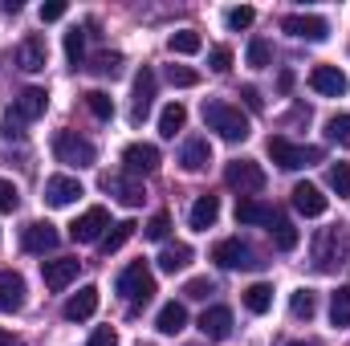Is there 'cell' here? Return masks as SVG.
I'll use <instances>...</instances> for the list:
<instances>
[{"label": "cell", "instance_id": "cell-33", "mask_svg": "<svg viewBox=\"0 0 350 346\" xmlns=\"http://www.w3.org/2000/svg\"><path fill=\"white\" fill-rule=\"evenodd\" d=\"M330 322L342 330V326H350V285H342L338 293H330Z\"/></svg>", "mask_w": 350, "mask_h": 346}, {"label": "cell", "instance_id": "cell-43", "mask_svg": "<svg viewBox=\"0 0 350 346\" xmlns=\"http://www.w3.org/2000/svg\"><path fill=\"white\" fill-rule=\"evenodd\" d=\"M208 293H216V285H212L208 277H191V281L183 285V297H191V302H204Z\"/></svg>", "mask_w": 350, "mask_h": 346}, {"label": "cell", "instance_id": "cell-36", "mask_svg": "<svg viewBox=\"0 0 350 346\" xmlns=\"http://www.w3.org/2000/svg\"><path fill=\"white\" fill-rule=\"evenodd\" d=\"M86 110L94 114V118H114V98L102 94V90H90L86 94Z\"/></svg>", "mask_w": 350, "mask_h": 346}, {"label": "cell", "instance_id": "cell-38", "mask_svg": "<svg viewBox=\"0 0 350 346\" xmlns=\"http://www.w3.org/2000/svg\"><path fill=\"white\" fill-rule=\"evenodd\" d=\"M269 62H273V45L265 37H253L249 41V66L253 70H269Z\"/></svg>", "mask_w": 350, "mask_h": 346}, {"label": "cell", "instance_id": "cell-14", "mask_svg": "<svg viewBox=\"0 0 350 346\" xmlns=\"http://www.w3.org/2000/svg\"><path fill=\"white\" fill-rule=\"evenodd\" d=\"M102 187H106L114 200H122L126 208H139V204L147 200V191H143V183H139L135 175H102Z\"/></svg>", "mask_w": 350, "mask_h": 346}, {"label": "cell", "instance_id": "cell-3", "mask_svg": "<svg viewBox=\"0 0 350 346\" xmlns=\"http://www.w3.org/2000/svg\"><path fill=\"white\" fill-rule=\"evenodd\" d=\"M269 159H273L281 172H297V168L322 163V147H297V143H289L285 135H273V139H269Z\"/></svg>", "mask_w": 350, "mask_h": 346}, {"label": "cell", "instance_id": "cell-34", "mask_svg": "<svg viewBox=\"0 0 350 346\" xmlns=\"http://www.w3.org/2000/svg\"><path fill=\"white\" fill-rule=\"evenodd\" d=\"M172 53H183V57H191V53H200L204 49V41H200V33L196 29H179V33H172Z\"/></svg>", "mask_w": 350, "mask_h": 346}, {"label": "cell", "instance_id": "cell-30", "mask_svg": "<svg viewBox=\"0 0 350 346\" xmlns=\"http://www.w3.org/2000/svg\"><path fill=\"white\" fill-rule=\"evenodd\" d=\"M289 314H293L297 322H310V318L318 314V293H314V289H297V293L289 297Z\"/></svg>", "mask_w": 350, "mask_h": 346}, {"label": "cell", "instance_id": "cell-44", "mask_svg": "<svg viewBox=\"0 0 350 346\" xmlns=\"http://www.w3.org/2000/svg\"><path fill=\"white\" fill-rule=\"evenodd\" d=\"M224 21H228V29H249V25L257 21V12H253L249 4H241V8H228V16H224Z\"/></svg>", "mask_w": 350, "mask_h": 346}, {"label": "cell", "instance_id": "cell-31", "mask_svg": "<svg viewBox=\"0 0 350 346\" xmlns=\"http://www.w3.org/2000/svg\"><path fill=\"white\" fill-rule=\"evenodd\" d=\"M191 265V245H167L163 253H159V269L163 273H179V269H187Z\"/></svg>", "mask_w": 350, "mask_h": 346}, {"label": "cell", "instance_id": "cell-10", "mask_svg": "<svg viewBox=\"0 0 350 346\" xmlns=\"http://www.w3.org/2000/svg\"><path fill=\"white\" fill-rule=\"evenodd\" d=\"M281 29L289 37H297V41H326L330 37V25L322 16H314V12H293V16L281 21Z\"/></svg>", "mask_w": 350, "mask_h": 346}, {"label": "cell", "instance_id": "cell-42", "mask_svg": "<svg viewBox=\"0 0 350 346\" xmlns=\"http://www.w3.org/2000/svg\"><path fill=\"white\" fill-rule=\"evenodd\" d=\"M167 228H172V216H167V212H155V216L147 220V228H143V232H147V241H163V237H167Z\"/></svg>", "mask_w": 350, "mask_h": 346}, {"label": "cell", "instance_id": "cell-13", "mask_svg": "<svg viewBox=\"0 0 350 346\" xmlns=\"http://www.w3.org/2000/svg\"><path fill=\"white\" fill-rule=\"evenodd\" d=\"M45 62H49V45H45V37H25L21 45H16V66L25 70V74H41L45 70Z\"/></svg>", "mask_w": 350, "mask_h": 346}, {"label": "cell", "instance_id": "cell-15", "mask_svg": "<svg viewBox=\"0 0 350 346\" xmlns=\"http://www.w3.org/2000/svg\"><path fill=\"white\" fill-rule=\"evenodd\" d=\"M310 86L318 90V94H326V98H342L350 90V82L338 66H314L310 70Z\"/></svg>", "mask_w": 350, "mask_h": 346}, {"label": "cell", "instance_id": "cell-32", "mask_svg": "<svg viewBox=\"0 0 350 346\" xmlns=\"http://www.w3.org/2000/svg\"><path fill=\"white\" fill-rule=\"evenodd\" d=\"M269 306H273V289H269L265 281H257V285L245 289V310H249V314H269Z\"/></svg>", "mask_w": 350, "mask_h": 346}, {"label": "cell", "instance_id": "cell-1", "mask_svg": "<svg viewBox=\"0 0 350 346\" xmlns=\"http://www.w3.org/2000/svg\"><path fill=\"white\" fill-rule=\"evenodd\" d=\"M204 122H208V131H216L224 143H245V139H249V118H245L241 106H232V102H204Z\"/></svg>", "mask_w": 350, "mask_h": 346}, {"label": "cell", "instance_id": "cell-39", "mask_svg": "<svg viewBox=\"0 0 350 346\" xmlns=\"http://www.w3.org/2000/svg\"><path fill=\"white\" fill-rule=\"evenodd\" d=\"M326 139L338 143V147H350V114H334L326 122Z\"/></svg>", "mask_w": 350, "mask_h": 346}, {"label": "cell", "instance_id": "cell-46", "mask_svg": "<svg viewBox=\"0 0 350 346\" xmlns=\"http://www.w3.org/2000/svg\"><path fill=\"white\" fill-rule=\"evenodd\" d=\"M16 204H21L16 183L12 179H0V212H16Z\"/></svg>", "mask_w": 350, "mask_h": 346}, {"label": "cell", "instance_id": "cell-21", "mask_svg": "<svg viewBox=\"0 0 350 346\" xmlns=\"http://www.w3.org/2000/svg\"><path fill=\"white\" fill-rule=\"evenodd\" d=\"M94 310H98V285H82V289L62 306L66 322H86V318H94Z\"/></svg>", "mask_w": 350, "mask_h": 346}, {"label": "cell", "instance_id": "cell-16", "mask_svg": "<svg viewBox=\"0 0 350 346\" xmlns=\"http://www.w3.org/2000/svg\"><path fill=\"white\" fill-rule=\"evenodd\" d=\"M151 98H155V74L143 66V70L135 74V106H131V122H135V127L151 114Z\"/></svg>", "mask_w": 350, "mask_h": 346}, {"label": "cell", "instance_id": "cell-23", "mask_svg": "<svg viewBox=\"0 0 350 346\" xmlns=\"http://www.w3.org/2000/svg\"><path fill=\"white\" fill-rule=\"evenodd\" d=\"M293 208H297L301 216H322V212H326V196H322L314 183H297V187H293Z\"/></svg>", "mask_w": 350, "mask_h": 346}, {"label": "cell", "instance_id": "cell-37", "mask_svg": "<svg viewBox=\"0 0 350 346\" xmlns=\"http://www.w3.org/2000/svg\"><path fill=\"white\" fill-rule=\"evenodd\" d=\"M90 70H94L98 78H118V74H122V53H98Z\"/></svg>", "mask_w": 350, "mask_h": 346}, {"label": "cell", "instance_id": "cell-2", "mask_svg": "<svg viewBox=\"0 0 350 346\" xmlns=\"http://www.w3.org/2000/svg\"><path fill=\"white\" fill-rule=\"evenodd\" d=\"M114 289H118L122 297H131V314H139V310H143V306L155 297V277H151L147 261H131V265L118 273Z\"/></svg>", "mask_w": 350, "mask_h": 346}, {"label": "cell", "instance_id": "cell-18", "mask_svg": "<svg viewBox=\"0 0 350 346\" xmlns=\"http://www.w3.org/2000/svg\"><path fill=\"white\" fill-rule=\"evenodd\" d=\"M200 334L212 338V343L228 338V334H232V310H228V306H212V310H204V314H200Z\"/></svg>", "mask_w": 350, "mask_h": 346}, {"label": "cell", "instance_id": "cell-41", "mask_svg": "<svg viewBox=\"0 0 350 346\" xmlns=\"http://www.w3.org/2000/svg\"><path fill=\"white\" fill-rule=\"evenodd\" d=\"M167 82L179 90H187V86H200V74L187 70V66H167Z\"/></svg>", "mask_w": 350, "mask_h": 346}, {"label": "cell", "instance_id": "cell-22", "mask_svg": "<svg viewBox=\"0 0 350 346\" xmlns=\"http://www.w3.org/2000/svg\"><path fill=\"white\" fill-rule=\"evenodd\" d=\"M179 163H183V172H204L208 163H212V147H208V139H187L183 143V151H179Z\"/></svg>", "mask_w": 350, "mask_h": 346}, {"label": "cell", "instance_id": "cell-50", "mask_svg": "<svg viewBox=\"0 0 350 346\" xmlns=\"http://www.w3.org/2000/svg\"><path fill=\"white\" fill-rule=\"evenodd\" d=\"M0 346H12V334L8 330H0Z\"/></svg>", "mask_w": 350, "mask_h": 346}, {"label": "cell", "instance_id": "cell-47", "mask_svg": "<svg viewBox=\"0 0 350 346\" xmlns=\"http://www.w3.org/2000/svg\"><path fill=\"white\" fill-rule=\"evenodd\" d=\"M86 346H118V334H114V326H98L94 334H90Z\"/></svg>", "mask_w": 350, "mask_h": 346}, {"label": "cell", "instance_id": "cell-7", "mask_svg": "<svg viewBox=\"0 0 350 346\" xmlns=\"http://www.w3.org/2000/svg\"><path fill=\"white\" fill-rule=\"evenodd\" d=\"M45 106H49V94L45 90H37V86H29V90H21L16 94V102H12V110H8V118L4 122H33V118H41L45 114Z\"/></svg>", "mask_w": 350, "mask_h": 346}, {"label": "cell", "instance_id": "cell-17", "mask_svg": "<svg viewBox=\"0 0 350 346\" xmlns=\"http://www.w3.org/2000/svg\"><path fill=\"white\" fill-rule=\"evenodd\" d=\"M78 196H82V183H78L74 175H49V179H45V200H49L53 208H70Z\"/></svg>", "mask_w": 350, "mask_h": 346}, {"label": "cell", "instance_id": "cell-24", "mask_svg": "<svg viewBox=\"0 0 350 346\" xmlns=\"http://www.w3.org/2000/svg\"><path fill=\"white\" fill-rule=\"evenodd\" d=\"M187 220H191L196 232H208V228L220 220V200H216V196H200V200L191 204V216H187Z\"/></svg>", "mask_w": 350, "mask_h": 346}, {"label": "cell", "instance_id": "cell-4", "mask_svg": "<svg viewBox=\"0 0 350 346\" xmlns=\"http://www.w3.org/2000/svg\"><path fill=\"white\" fill-rule=\"evenodd\" d=\"M53 155H57V163H66V168H94V159H98L94 143L82 139L78 131H57V135H53Z\"/></svg>", "mask_w": 350, "mask_h": 346}, {"label": "cell", "instance_id": "cell-45", "mask_svg": "<svg viewBox=\"0 0 350 346\" xmlns=\"http://www.w3.org/2000/svg\"><path fill=\"white\" fill-rule=\"evenodd\" d=\"M208 66H212L216 74H228V70H232V49H228V45H216V49L208 53Z\"/></svg>", "mask_w": 350, "mask_h": 346}, {"label": "cell", "instance_id": "cell-9", "mask_svg": "<svg viewBox=\"0 0 350 346\" xmlns=\"http://www.w3.org/2000/svg\"><path fill=\"white\" fill-rule=\"evenodd\" d=\"M212 261H216L220 269H257V265H261V261L253 257V249H249L245 241H237V237L220 241V245L212 249Z\"/></svg>", "mask_w": 350, "mask_h": 346}, {"label": "cell", "instance_id": "cell-48", "mask_svg": "<svg viewBox=\"0 0 350 346\" xmlns=\"http://www.w3.org/2000/svg\"><path fill=\"white\" fill-rule=\"evenodd\" d=\"M66 16V0H53V4H41V21H62Z\"/></svg>", "mask_w": 350, "mask_h": 346}, {"label": "cell", "instance_id": "cell-19", "mask_svg": "<svg viewBox=\"0 0 350 346\" xmlns=\"http://www.w3.org/2000/svg\"><path fill=\"white\" fill-rule=\"evenodd\" d=\"M41 277H45V285L53 289V293H62L74 277H78V261L74 257H53L41 265Z\"/></svg>", "mask_w": 350, "mask_h": 346}, {"label": "cell", "instance_id": "cell-40", "mask_svg": "<svg viewBox=\"0 0 350 346\" xmlns=\"http://www.w3.org/2000/svg\"><path fill=\"white\" fill-rule=\"evenodd\" d=\"M326 179H330V187H334L342 200H350V163H330Z\"/></svg>", "mask_w": 350, "mask_h": 346}, {"label": "cell", "instance_id": "cell-5", "mask_svg": "<svg viewBox=\"0 0 350 346\" xmlns=\"http://www.w3.org/2000/svg\"><path fill=\"white\" fill-rule=\"evenodd\" d=\"M350 257V237L342 228H322L318 232V241H314V261H318V269L322 273H334L338 265H347Z\"/></svg>", "mask_w": 350, "mask_h": 346}, {"label": "cell", "instance_id": "cell-51", "mask_svg": "<svg viewBox=\"0 0 350 346\" xmlns=\"http://www.w3.org/2000/svg\"><path fill=\"white\" fill-rule=\"evenodd\" d=\"M289 346H318V343H289Z\"/></svg>", "mask_w": 350, "mask_h": 346}, {"label": "cell", "instance_id": "cell-25", "mask_svg": "<svg viewBox=\"0 0 350 346\" xmlns=\"http://www.w3.org/2000/svg\"><path fill=\"white\" fill-rule=\"evenodd\" d=\"M273 220V208L253 200V196H241L237 200V224H269Z\"/></svg>", "mask_w": 350, "mask_h": 346}, {"label": "cell", "instance_id": "cell-8", "mask_svg": "<svg viewBox=\"0 0 350 346\" xmlns=\"http://www.w3.org/2000/svg\"><path fill=\"white\" fill-rule=\"evenodd\" d=\"M106 228H110L106 208H90V212H82V216L70 224V241H78V245H94V241L106 237Z\"/></svg>", "mask_w": 350, "mask_h": 346}, {"label": "cell", "instance_id": "cell-49", "mask_svg": "<svg viewBox=\"0 0 350 346\" xmlns=\"http://www.w3.org/2000/svg\"><path fill=\"white\" fill-rule=\"evenodd\" d=\"M241 98H245V106H249V110H265V98H261V90H257V86H245V90H241Z\"/></svg>", "mask_w": 350, "mask_h": 346}, {"label": "cell", "instance_id": "cell-20", "mask_svg": "<svg viewBox=\"0 0 350 346\" xmlns=\"http://www.w3.org/2000/svg\"><path fill=\"white\" fill-rule=\"evenodd\" d=\"M25 306V277L4 269L0 273V314H16Z\"/></svg>", "mask_w": 350, "mask_h": 346}, {"label": "cell", "instance_id": "cell-12", "mask_svg": "<svg viewBox=\"0 0 350 346\" xmlns=\"http://www.w3.org/2000/svg\"><path fill=\"white\" fill-rule=\"evenodd\" d=\"M122 163H126V175L159 172V147H155V143H131V147L122 151Z\"/></svg>", "mask_w": 350, "mask_h": 346}, {"label": "cell", "instance_id": "cell-29", "mask_svg": "<svg viewBox=\"0 0 350 346\" xmlns=\"http://www.w3.org/2000/svg\"><path fill=\"white\" fill-rule=\"evenodd\" d=\"M183 122H187L183 102H167V106H163V114H159V135H163V139H175V135L183 131Z\"/></svg>", "mask_w": 350, "mask_h": 346}, {"label": "cell", "instance_id": "cell-27", "mask_svg": "<svg viewBox=\"0 0 350 346\" xmlns=\"http://www.w3.org/2000/svg\"><path fill=\"white\" fill-rule=\"evenodd\" d=\"M135 228H139L135 220H122V224H110V232H106V237L98 241V249H102V257H110V253H118V249H122V245H126V241L135 237Z\"/></svg>", "mask_w": 350, "mask_h": 346}, {"label": "cell", "instance_id": "cell-35", "mask_svg": "<svg viewBox=\"0 0 350 346\" xmlns=\"http://www.w3.org/2000/svg\"><path fill=\"white\" fill-rule=\"evenodd\" d=\"M82 57H86V33H82V29H70V33H66V62L78 70Z\"/></svg>", "mask_w": 350, "mask_h": 346}, {"label": "cell", "instance_id": "cell-28", "mask_svg": "<svg viewBox=\"0 0 350 346\" xmlns=\"http://www.w3.org/2000/svg\"><path fill=\"white\" fill-rule=\"evenodd\" d=\"M155 326H159V334H167V338H172V334H179V330L187 326V310H183L179 302H167V306L159 310V318H155Z\"/></svg>", "mask_w": 350, "mask_h": 346}, {"label": "cell", "instance_id": "cell-26", "mask_svg": "<svg viewBox=\"0 0 350 346\" xmlns=\"http://www.w3.org/2000/svg\"><path fill=\"white\" fill-rule=\"evenodd\" d=\"M269 224H273V228H269V232H273V245H277L281 253H293V249H297V228H293V220H289L285 212H273Z\"/></svg>", "mask_w": 350, "mask_h": 346}, {"label": "cell", "instance_id": "cell-6", "mask_svg": "<svg viewBox=\"0 0 350 346\" xmlns=\"http://www.w3.org/2000/svg\"><path fill=\"white\" fill-rule=\"evenodd\" d=\"M224 183L232 191H241V196H257V191H265V172L253 159H237V163L224 168Z\"/></svg>", "mask_w": 350, "mask_h": 346}, {"label": "cell", "instance_id": "cell-11", "mask_svg": "<svg viewBox=\"0 0 350 346\" xmlns=\"http://www.w3.org/2000/svg\"><path fill=\"white\" fill-rule=\"evenodd\" d=\"M21 245H25V253H53L57 245H62V232L49 224V220H33V224H25V232H21Z\"/></svg>", "mask_w": 350, "mask_h": 346}]
</instances>
